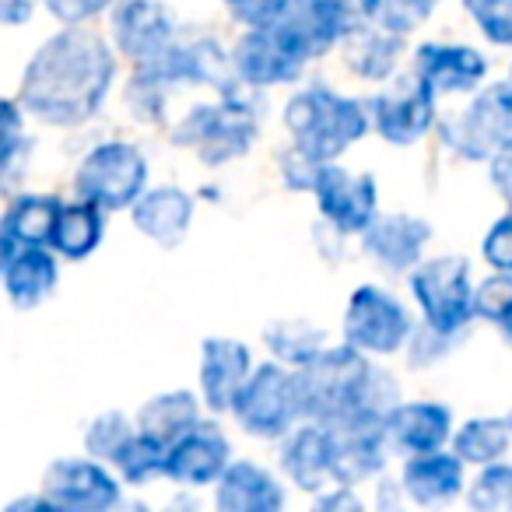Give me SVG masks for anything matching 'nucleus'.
I'll return each mask as SVG.
<instances>
[{
    "label": "nucleus",
    "instance_id": "nucleus-1",
    "mask_svg": "<svg viewBox=\"0 0 512 512\" xmlns=\"http://www.w3.org/2000/svg\"><path fill=\"white\" fill-rule=\"evenodd\" d=\"M120 53L92 25L60 29L32 50L18 81V102L43 127L78 130L109 102L120 78Z\"/></svg>",
    "mask_w": 512,
    "mask_h": 512
},
{
    "label": "nucleus",
    "instance_id": "nucleus-2",
    "mask_svg": "<svg viewBox=\"0 0 512 512\" xmlns=\"http://www.w3.org/2000/svg\"><path fill=\"white\" fill-rule=\"evenodd\" d=\"M295 379L306 418L323 425L355 414H386L400 400L397 379L351 344H327L320 355L295 369Z\"/></svg>",
    "mask_w": 512,
    "mask_h": 512
},
{
    "label": "nucleus",
    "instance_id": "nucleus-3",
    "mask_svg": "<svg viewBox=\"0 0 512 512\" xmlns=\"http://www.w3.org/2000/svg\"><path fill=\"white\" fill-rule=\"evenodd\" d=\"M281 123L292 151L316 165L344 158L372 130L369 102L330 85H306L302 92H292V99L281 109Z\"/></svg>",
    "mask_w": 512,
    "mask_h": 512
},
{
    "label": "nucleus",
    "instance_id": "nucleus-4",
    "mask_svg": "<svg viewBox=\"0 0 512 512\" xmlns=\"http://www.w3.org/2000/svg\"><path fill=\"white\" fill-rule=\"evenodd\" d=\"M172 141L207 169H225L260 141V116L242 95L221 92L218 102H200L172 127Z\"/></svg>",
    "mask_w": 512,
    "mask_h": 512
},
{
    "label": "nucleus",
    "instance_id": "nucleus-5",
    "mask_svg": "<svg viewBox=\"0 0 512 512\" xmlns=\"http://www.w3.org/2000/svg\"><path fill=\"white\" fill-rule=\"evenodd\" d=\"M232 421L260 442H278L306 418L299 397V379L292 365H281L274 358L256 362L249 369L246 383L239 386L232 400Z\"/></svg>",
    "mask_w": 512,
    "mask_h": 512
},
{
    "label": "nucleus",
    "instance_id": "nucleus-6",
    "mask_svg": "<svg viewBox=\"0 0 512 512\" xmlns=\"http://www.w3.org/2000/svg\"><path fill=\"white\" fill-rule=\"evenodd\" d=\"M411 299L418 316L435 334L460 341L474 323V271L463 256H425L411 274Z\"/></svg>",
    "mask_w": 512,
    "mask_h": 512
},
{
    "label": "nucleus",
    "instance_id": "nucleus-7",
    "mask_svg": "<svg viewBox=\"0 0 512 512\" xmlns=\"http://www.w3.org/2000/svg\"><path fill=\"white\" fill-rule=\"evenodd\" d=\"M151 162L134 141L109 137L88 148L74 169V197L92 200L106 214L130 211L137 197L148 190Z\"/></svg>",
    "mask_w": 512,
    "mask_h": 512
},
{
    "label": "nucleus",
    "instance_id": "nucleus-8",
    "mask_svg": "<svg viewBox=\"0 0 512 512\" xmlns=\"http://www.w3.org/2000/svg\"><path fill=\"white\" fill-rule=\"evenodd\" d=\"M414 327L418 323L407 302L383 285H358L341 316L344 344L369 358H393L407 351Z\"/></svg>",
    "mask_w": 512,
    "mask_h": 512
},
{
    "label": "nucleus",
    "instance_id": "nucleus-9",
    "mask_svg": "<svg viewBox=\"0 0 512 512\" xmlns=\"http://www.w3.org/2000/svg\"><path fill=\"white\" fill-rule=\"evenodd\" d=\"M449 151L467 162H488L498 151H512V81H491L470 92L460 116L439 120L435 127Z\"/></svg>",
    "mask_w": 512,
    "mask_h": 512
},
{
    "label": "nucleus",
    "instance_id": "nucleus-10",
    "mask_svg": "<svg viewBox=\"0 0 512 512\" xmlns=\"http://www.w3.org/2000/svg\"><path fill=\"white\" fill-rule=\"evenodd\" d=\"M232 74L246 88H285L302 81L309 67V53L292 39L285 25H264V29H242L235 46L228 50Z\"/></svg>",
    "mask_w": 512,
    "mask_h": 512
},
{
    "label": "nucleus",
    "instance_id": "nucleus-11",
    "mask_svg": "<svg viewBox=\"0 0 512 512\" xmlns=\"http://www.w3.org/2000/svg\"><path fill=\"white\" fill-rule=\"evenodd\" d=\"M372 134L393 148H414L439 127V95L414 74L390 78L383 92L369 99Z\"/></svg>",
    "mask_w": 512,
    "mask_h": 512
},
{
    "label": "nucleus",
    "instance_id": "nucleus-12",
    "mask_svg": "<svg viewBox=\"0 0 512 512\" xmlns=\"http://www.w3.org/2000/svg\"><path fill=\"white\" fill-rule=\"evenodd\" d=\"M320 218L337 235H362L379 214V183L372 172H358L337 162H320L309 186Z\"/></svg>",
    "mask_w": 512,
    "mask_h": 512
},
{
    "label": "nucleus",
    "instance_id": "nucleus-13",
    "mask_svg": "<svg viewBox=\"0 0 512 512\" xmlns=\"http://www.w3.org/2000/svg\"><path fill=\"white\" fill-rule=\"evenodd\" d=\"M39 491L57 512H109L123 502V481L106 460L95 456H64L43 470Z\"/></svg>",
    "mask_w": 512,
    "mask_h": 512
},
{
    "label": "nucleus",
    "instance_id": "nucleus-14",
    "mask_svg": "<svg viewBox=\"0 0 512 512\" xmlns=\"http://www.w3.org/2000/svg\"><path fill=\"white\" fill-rule=\"evenodd\" d=\"M334 435V481L362 488L386 474L393 449L383 432V414H355L330 425Z\"/></svg>",
    "mask_w": 512,
    "mask_h": 512
},
{
    "label": "nucleus",
    "instance_id": "nucleus-15",
    "mask_svg": "<svg viewBox=\"0 0 512 512\" xmlns=\"http://www.w3.org/2000/svg\"><path fill=\"white\" fill-rule=\"evenodd\" d=\"M176 36V15L162 0H116L109 11V43L134 67L158 57Z\"/></svg>",
    "mask_w": 512,
    "mask_h": 512
},
{
    "label": "nucleus",
    "instance_id": "nucleus-16",
    "mask_svg": "<svg viewBox=\"0 0 512 512\" xmlns=\"http://www.w3.org/2000/svg\"><path fill=\"white\" fill-rule=\"evenodd\" d=\"M141 71H148L155 81H162L165 88H183V85H207L228 92V85L235 81L232 60L221 50L214 39H172L158 57H151L148 64H137ZM239 85V81H235Z\"/></svg>",
    "mask_w": 512,
    "mask_h": 512
},
{
    "label": "nucleus",
    "instance_id": "nucleus-17",
    "mask_svg": "<svg viewBox=\"0 0 512 512\" xmlns=\"http://www.w3.org/2000/svg\"><path fill=\"white\" fill-rule=\"evenodd\" d=\"M232 463V442L214 421L200 418L190 432L169 442L165 453V481L179 488H214L221 470Z\"/></svg>",
    "mask_w": 512,
    "mask_h": 512
},
{
    "label": "nucleus",
    "instance_id": "nucleus-18",
    "mask_svg": "<svg viewBox=\"0 0 512 512\" xmlns=\"http://www.w3.org/2000/svg\"><path fill=\"white\" fill-rule=\"evenodd\" d=\"M362 249L383 274H411L425 260L432 225L418 214H376L362 235Z\"/></svg>",
    "mask_w": 512,
    "mask_h": 512
},
{
    "label": "nucleus",
    "instance_id": "nucleus-19",
    "mask_svg": "<svg viewBox=\"0 0 512 512\" xmlns=\"http://www.w3.org/2000/svg\"><path fill=\"white\" fill-rule=\"evenodd\" d=\"M278 467L292 488L316 495L334 481V435L330 425L302 418L285 439H278Z\"/></svg>",
    "mask_w": 512,
    "mask_h": 512
},
{
    "label": "nucleus",
    "instance_id": "nucleus-20",
    "mask_svg": "<svg viewBox=\"0 0 512 512\" xmlns=\"http://www.w3.org/2000/svg\"><path fill=\"white\" fill-rule=\"evenodd\" d=\"M253 351L239 337H204L200 344V362H197V393L204 411L228 414L239 386L246 383L249 369H253Z\"/></svg>",
    "mask_w": 512,
    "mask_h": 512
},
{
    "label": "nucleus",
    "instance_id": "nucleus-21",
    "mask_svg": "<svg viewBox=\"0 0 512 512\" xmlns=\"http://www.w3.org/2000/svg\"><path fill=\"white\" fill-rule=\"evenodd\" d=\"M362 22L358 0H292L281 18L292 39L309 53V60L327 57Z\"/></svg>",
    "mask_w": 512,
    "mask_h": 512
},
{
    "label": "nucleus",
    "instance_id": "nucleus-22",
    "mask_svg": "<svg viewBox=\"0 0 512 512\" xmlns=\"http://www.w3.org/2000/svg\"><path fill=\"white\" fill-rule=\"evenodd\" d=\"M467 481V463L446 446L404 456V467H400L404 498L411 505H421V509H442V505L460 502Z\"/></svg>",
    "mask_w": 512,
    "mask_h": 512
},
{
    "label": "nucleus",
    "instance_id": "nucleus-23",
    "mask_svg": "<svg viewBox=\"0 0 512 512\" xmlns=\"http://www.w3.org/2000/svg\"><path fill=\"white\" fill-rule=\"evenodd\" d=\"M411 74L435 95H470L488 78V57L467 43H421L411 53Z\"/></svg>",
    "mask_w": 512,
    "mask_h": 512
},
{
    "label": "nucleus",
    "instance_id": "nucleus-24",
    "mask_svg": "<svg viewBox=\"0 0 512 512\" xmlns=\"http://www.w3.org/2000/svg\"><path fill=\"white\" fill-rule=\"evenodd\" d=\"M130 221H134L137 235L155 242L158 249H176L186 242L197 218V197L183 186H148L141 197L130 204Z\"/></svg>",
    "mask_w": 512,
    "mask_h": 512
},
{
    "label": "nucleus",
    "instance_id": "nucleus-25",
    "mask_svg": "<svg viewBox=\"0 0 512 512\" xmlns=\"http://www.w3.org/2000/svg\"><path fill=\"white\" fill-rule=\"evenodd\" d=\"M453 428V411L439 400H397L383 414V432L393 456H414L449 446Z\"/></svg>",
    "mask_w": 512,
    "mask_h": 512
},
{
    "label": "nucleus",
    "instance_id": "nucleus-26",
    "mask_svg": "<svg viewBox=\"0 0 512 512\" xmlns=\"http://www.w3.org/2000/svg\"><path fill=\"white\" fill-rule=\"evenodd\" d=\"M214 505L221 512H281L288 505V491L264 463L232 460L214 481Z\"/></svg>",
    "mask_w": 512,
    "mask_h": 512
},
{
    "label": "nucleus",
    "instance_id": "nucleus-27",
    "mask_svg": "<svg viewBox=\"0 0 512 512\" xmlns=\"http://www.w3.org/2000/svg\"><path fill=\"white\" fill-rule=\"evenodd\" d=\"M0 288L15 309H39L60 288V256L50 246H25L4 260Z\"/></svg>",
    "mask_w": 512,
    "mask_h": 512
},
{
    "label": "nucleus",
    "instance_id": "nucleus-28",
    "mask_svg": "<svg viewBox=\"0 0 512 512\" xmlns=\"http://www.w3.org/2000/svg\"><path fill=\"white\" fill-rule=\"evenodd\" d=\"M64 200L53 193H18L0 211V260L25 246H50V232Z\"/></svg>",
    "mask_w": 512,
    "mask_h": 512
},
{
    "label": "nucleus",
    "instance_id": "nucleus-29",
    "mask_svg": "<svg viewBox=\"0 0 512 512\" xmlns=\"http://www.w3.org/2000/svg\"><path fill=\"white\" fill-rule=\"evenodd\" d=\"M348 71L372 85H386L390 78H397L400 60L407 53V36H393L369 22H358L355 32L341 43Z\"/></svg>",
    "mask_w": 512,
    "mask_h": 512
},
{
    "label": "nucleus",
    "instance_id": "nucleus-30",
    "mask_svg": "<svg viewBox=\"0 0 512 512\" xmlns=\"http://www.w3.org/2000/svg\"><path fill=\"white\" fill-rule=\"evenodd\" d=\"M106 239V211L92 200H64L57 211V221H53L50 232V249L60 256V260H71V264H81Z\"/></svg>",
    "mask_w": 512,
    "mask_h": 512
},
{
    "label": "nucleus",
    "instance_id": "nucleus-31",
    "mask_svg": "<svg viewBox=\"0 0 512 512\" xmlns=\"http://www.w3.org/2000/svg\"><path fill=\"white\" fill-rule=\"evenodd\" d=\"M204 418V404L200 393L193 390H162L155 397H148L134 414V425L141 432L155 435L158 442H176L183 432H190L197 421Z\"/></svg>",
    "mask_w": 512,
    "mask_h": 512
},
{
    "label": "nucleus",
    "instance_id": "nucleus-32",
    "mask_svg": "<svg viewBox=\"0 0 512 512\" xmlns=\"http://www.w3.org/2000/svg\"><path fill=\"white\" fill-rule=\"evenodd\" d=\"M449 449L460 456L467 467H488L509 456L512 449V428L509 418H495V414H481V418H467L463 425L453 428Z\"/></svg>",
    "mask_w": 512,
    "mask_h": 512
},
{
    "label": "nucleus",
    "instance_id": "nucleus-33",
    "mask_svg": "<svg viewBox=\"0 0 512 512\" xmlns=\"http://www.w3.org/2000/svg\"><path fill=\"white\" fill-rule=\"evenodd\" d=\"M264 348L271 351L274 362L302 369L309 358L327 348V330L306 316H281L264 327Z\"/></svg>",
    "mask_w": 512,
    "mask_h": 512
},
{
    "label": "nucleus",
    "instance_id": "nucleus-34",
    "mask_svg": "<svg viewBox=\"0 0 512 512\" xmlns=\"http://www.w3.org/2000/svg\"><path fill=\"white\" fill-rule=\"evenodd\" d=\"M165 453H169L165 442H158L155 435L134 428V435L123 442L120 453L109 460V467L116 470L123 488H148V484L165 477Z\"/></svg>",
    "mask_w": 512,
    "mask_h": 512
},
{
    "label": "nucleus",
    "instance_id": "nucleus-35",
    "mask_svg": "<svg viewBox=\"0 0 512 512\" xmlns=\"http://www.w3.org/2000/svg\"><path fill=\"white\" fill-rule=\"evenodd\" d=\"M439 4L442 0H358V15L393 36H414L432 22Z\"/></svg>",
    "mask_w": 512,
    "mask_h": 512
},
{
    "label": "nucleus",
    "instance_id": "nucleus-36",
    "mask_svg": "<svg viewBox=\"0 0 512 512\" xmlns=\"http://www.w3.org/2000/svg\"><path fill=\"white\" fill-rule=\"evenodd\" d=\"M470 509L477 512H512V463L509 456L488 467H477L463 491Z\"/></svg>",
    "mask_w": 512,
    "mask_h": 512
},
{
    "label": "nucleus",
    "instance_id": "nucleus-37",
    "mask_svg": "<svg viewBox=\"0 0 512 512\" xmlns=\"http://www.w3.org/2000/svg\"><path fill=\"white\" fill-rule=\"evenodd\" d=\"M29 151V113L18 99L0 95V186Z\"/></svg>",
    "mask_w": 512,
    "mask_h": 512
},
{
    "label": "nucleus",
    "instance_id": "nucleus-38",
    "mask_svg": "<svg viewBox=\"0 0 512 512\" xmlns=\"http://www.w3.org/2000/svg\"><path fill=\"white\" fill-rule=\"evenodd\" d=\"M134 418H127L123 411H102V414H95L92 421L85 425V453L88 456H95V460H113L116 453H120V446L123 442L134 435Z\"/></svg>",
    "mask_w": 512,
    "mask_h": 512
},
{
    "label": "nucleus",
    "instance_id": "nucleus-39",
    "mask_svg": "<svg viewBox=\"0 0 512 512\" xmlns=\"http://www.w3.org/2000/svg\"><path fill=\"white\" fill-rule=\"evenodd\" d=\"M474 320L495 330L512 320V274L488 271V278L474 281Z\"/></svg>",
    "mask_w": 512,
    "mask_h": 512
},
{
    "label": "nucleus",
    "instance_id": "nucleus-40",
    "mask_svg": "<svg viewBox=\"0 0 512 512\" xmlns=\"http://www.w3.org/2000/svg\"><path fill=\"white\" fill-rule=\"evenodd\" d=\"M130 116L137 123H162L165 120V106H169V88L162 81H155L148 71L134 67V78L127 81V92H123Z\"/></svg>",
    "mask_w": 512,
    "mask_h": 512
},
{
    "label": "nucleus",
    "instance_id": "nucleus-41",
    "mask_svg": "<svg viewBox=\"0 0 512 512\" xmlns=\"http://www.w3.org/2000/svg\"><path fill=\"white\" fill-rule=\"evenodd\" d=\"M460 4L491 46L512 50V0H460Z\"/></svg>",
    "mask_w": 512,
    "mask_h": 512
},
{
    "label": "nucleus",
    "instance_id": "nucleus-42",
    "mask_svg": "<svg viewBox=\"0 0 512 512\" xmlns=\"http://www.w3.org/2000/svg\"><path fill=\"white\" fill-rule=\"evenodd\" d=\"M116 0H39V8L60 25V29H78V25H95L113 11Z\"/></svg>",
    "mask_w": 512,
    "mask_h": 512
},
{
    "label": "nucleus",
    "instance_id": "nucleus-43",
    "mask_svg": "<svg viewBox=\"0 0 512 512\" xmlns=\"http://www.w3.org/2000/svg\"><path fill=\"white\" fill-rule=\"evenodd\" d=\"M292 0H221L225 15L232 18L239 29H264V25H278L285 18Z\"/></svg>",
    "mask_w": 512,
    "mask_h": 512
},
{
    "label": "nucleus",
    "instance_id": "nucleus-44",
    "mask_svg": "<svg viewBox=\"0 0 512 512\" xmlns=\"http://www.w3.org/2000/svg\"><path fill=\"white\" fill-rule=\"evenodd\" d=\"M481 260L488 264V271L512 274V207L502 214V218L491 221V228L484 232Z\"/></svg>",
    "mask_w": 512,
    "mask_h": 512
},
{
    "label": "nucleus",
    "instance_id": "nucleus-45",
    "mask_svg": "<svg viewBox=\"0 0 512 512\" xmlns=\"http://www.w3.org/2000/svg\"><path fill=\"white\" fill-rule=\"evenodd\" d=\"M313 505L323 512H344V509H362V498H358V488L341 481H330L323 491L313 495Z\"/></svg>",
    "mask_w": 512,
    "mask_h": 512
},
{
    "label": "nucleus",
    "instance_id": "nucleus-46",
    "mask_svg": "<svg viewBox=\"0 0 512 512\" xmlns=\"http://www.w3.org/2000/svg\"><path fill=\"white\" fill-rule=\"evenodd\" d=\"M488 172H491V186H495V193L512 207V151H498V155H491Z\"/></svg>",
    "mask_w": 512,
    "mask_h": 512
},
{
    "label": "nucleus",
    "instance_id": "nucleus-47",
    "mask_svg": "<svg viewBox=\"0 0 512 512\" xmlns=\"http://www.w3.org/2000/svg\"><path fill=\"white\" fill-rule=\"evenodd\" d=\"M39 0H0V25L4 29H22L36 18Z\"/></svg>",
    "mask_w": 512,
    "mask_h": 512
},
{
    "label": "nucleus",
    "instance_id": "nucleus-48",
    "mask_svg": "<svg viewBox=\"0 0 512 512\" xmlns=\"http://www.w3.org/2000/svg\"><path fill=\"white\" fill-rule=\"evenodd\" d=\"M11 512H18V509H43V512H57L53 509V502L43 495V491H36V495H22V498H15V502L8 505Z\"/></svg>",
    "mask_w": 512,
    "mask_h": 512
},
{
    "label": "nucleus",
    "instance_id": "nucleus-49",
    "mask_svg": "<svg viewBox=\"0 0 512 512\" xmlns=\"http://www.w3.org/2000/svg\"><path fill=\"white\" fill-rule=\"evenodd\" d=\"M498 334H502V337H505V344L512 348V320H509V323H502V327H498Z\"/></svg>",
    "mask_w": 512,
    "mask_h": 512
},
{
    "label": "nucleus",
    "instance_id": "nucleus-50",
    "mask_svg": "<svg viewBox=\"0 0 512 512\" xmlns=\"http://www.w3.org/2000/svg\"><path fill=\"white\" fill-rule=\"evenodd\" d=\"M0 278H4V260H0Z\"/></svg>",
    "mask_w": 512,
    "mask_h": 512
},
{
    "label": "nucleus",
    "instance_id": "nucleus-51",
    "mask_svg": "<svg viewBox=\"0 0 512 512\" xmlns=\"http://www.w3.org/2000/svg\"><path fill=\"white\" fill-rule=\"evenodd\" d=\"M509 428H512V411H509Z\"/></svg>",
    "mask_w": 512,
    "mask_h": 512
},
{
    "label": "nucleus",
    "instance_id": "nucleus-52",
    "mask_svg": "<svg viewBox=\"0 0 512 512\" xmlns=\"http://www.w3.org/2000/svg\"><path fill=\"white\" fill-rule=\"evenodd\" d=\"M509 81H512V67H509Z\"/></svg>",
    "mask_w": 512,
    "mask_h": 512
}]
</instances>
